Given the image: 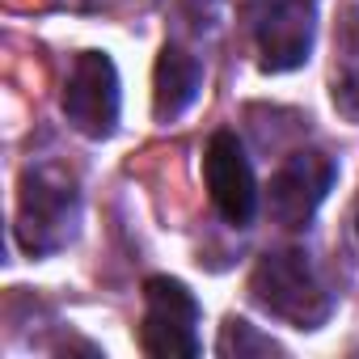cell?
Segmentation results:
<instances>
[{
  "label": "cell",
  "instance_id": "cell-1",
  "mask_svg": "<svg viewBox=\"0 0 359 359\" xmlns=\"http://www.w3.org/2000/svg\"><path fill=\"white\" fill-rule=\"evenodd\" d=\"M250 296H254L258 309H266L271 317H279L296 330H317L334 313V296L317 279L304 250L262 254L254 275H250Z\"/></svg>",
  "mask_w": 359,
  "mask_h": 359
},
{
  "label": "cell",
  "instance_id": "cell-2",
  "mask_svg": "<svg viewBox=\"0 0 359 359\" xmlns=\"http://www.w3.org/2000/svg\"><path fill=\"white\" fill-rule=\"evenodd\" d=\"M81 224V195L60 169H26L18 195V245L34 258L64 250Z\"/></svg>",
  "mask_w": 359,
  "mask_h": 359
},
{
  "label": "cell",
  "instance_id": "cell-3",
  "mask_svg": "<svg viewBox=\"0 0 359 359\" xmlns=\"http://www.w3.org/2000/svg\"><path fill=\"white\" fill-rule=\"evenodd\" d=\"M199 300L182 279L152 275L144 283V325L140 346L156 359H195L199 355Z\"/></svg>",
  "mask_w": 359,
  "mask_h": 359
},
{
  "label": "cell",
  "instance_id": "cell-4",
  "mask_svg": "<svg viewBox=\"0 0 359 359\" xmlns=\"http://www.w3.org/2000/svg\"><path fill=\"white\" fill-rule=\"evenodd\" d=\"M64 118L89 135L106 140L118 127V72L106 51H81L64 81Z\"/></svg>",
  "mask_w": 359,
  "mask_h": 359
},
{
  "label": "cell",
  "instance_id": "cell-5",
  "mask_svg": "<svg viewBox=\"0 0 359 359\" xmlns=\"http://www.w3.org/2000/svg\"><path fill=\"white\" fill-rule=\"evenodd\" d=\"M334 177H338V169H334V161L325 152H317V148L292 152L279 165V173L271 177V195H266L271 216L283 229H304L317 216V208L325 203Z\"/></svg>",
  "mask_w": 359,
  "mask_h": 359
},
{
  "label": "cell",
  "instance_id": "cell-6",
  "mask_svg": "<svg viewBox=\"0 0 359 359\" xmlns=\"http://www.w3.org/2000/svg\"><path fill=\"white\" fill-rule=\"evenodd\" d=\"M203 177H208V195H212V208L245 229L258 212V182H254V165L241 148V140L233 131H216L208 140V152H203Z\"/></svg>",
  "mask_w": 359,
  "mask_h": 359
},
{
  "label": "cell",
  "instance_id": "cell-7",
  "mask_svg": "<svg viewBox=\"0 0 359 359\" xmlns=\"http://www.w3.org/2000/svg\"><path fill=\"white\" fill-rule=\"evenodd\" d=\"M313 51V5L275 0L258 22V64L262 72H292Z\"/></svg>",
  "mask_w": 359,
  "mask_h": 359
},
{
  "label": "cell",
  "instance_id": "cell-8",
  "mask_svg": "<svg viewBox=\"0 0 359 359\" xmlns=\"http://www.w3.org/2000/svg\"><path fill=\"white\" fill-rule=\"evenodd\" d=\"M203 89V64L195 55H187L182 47H165L156 55V72H152V114L161 123H173L177 114H187L195 106Z\"/></svg>",
  "mask_w": 359,
  "mask_h": 359
},
{
  "label": "cell",
  "instance_id": "cell-9",
  "mask_svg": "<svg viewBox=\"0 0 359 359\" xmlns=\"http://www.w3.org/2000/svg\"><path fill=\"white\" fill-rule=\"evenodd\" d=\"M330 97L338 114L359 123V9L351 5L334 30V76H330Z\"/></svg>",
  "mask_w": 359,
  "mask_h": 359
},
{
  "label": "cell",
  "instance_id": "cell-10",
  "mask_svg": "<svg viewBox=\"0 0 359 359\" xmlns=\"http://www.w3.org/2000/svg\"><path fill=\"white\" fill-rule=\"evenodd\" d=\"M216 355H220V359H262V355H283V346H279L271 334H258L250 321L229 317V321L220 325Z\"/></svg>",
  "mask_w": 359,
  "mask_h": 359
}]
</instances>
